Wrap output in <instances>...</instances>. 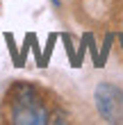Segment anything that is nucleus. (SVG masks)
Returning <instances> with one entry per match:
<instances>
[{"instance_id":"obj_1","label":"nucleus","mask_w":123,"mask_h":125,"mask_svg":"<svg viewBox=\"0 0 123 125\" xmlns=\"http://www.w3.org/2000/svg\"><path fill=\"white\" fill-rule=\"evenodd\" d=\"M11 123H16V125L48 123V112L32 86L21 84L14 89V93H11Z\"/></svg>"},{"instance_id":"obj_2","label":"nucleus","mask_w":123,"mask_h":125,"mask_svg":"<svg viewBox=\"0 0 123 125\" xmlns=\"http://www.w3.org/2000/svg\"><path fill=\"white\" fill-rule=\"evenodd\" d=\"M96 107L100 116L110 123L123 121V93L112 84H100L96 89Z\"/></svg>"}]
</instances>
